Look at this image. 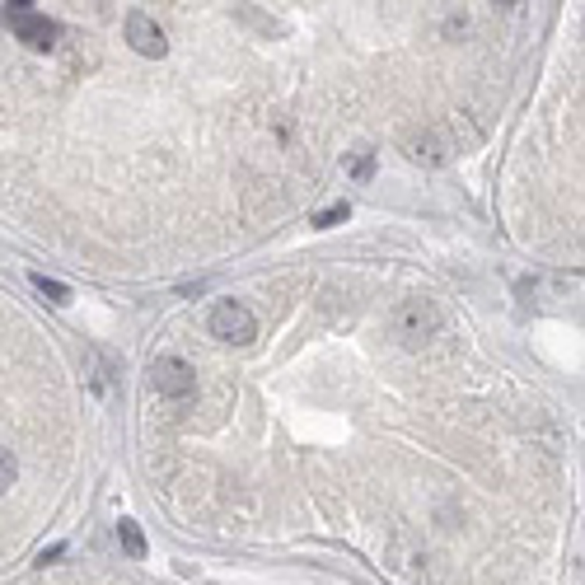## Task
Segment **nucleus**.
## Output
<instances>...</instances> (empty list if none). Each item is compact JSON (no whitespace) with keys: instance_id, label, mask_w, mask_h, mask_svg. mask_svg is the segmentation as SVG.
<instances>
[{"instance_id":"6","label":"nucleus","mask_w":585,"mask_h":585,"mask_svg":"<svg viewBox=\"0 0 585 585\" xmlns=\"http://www.w3.org/2000/svg\"><path fill=\"white\" fill-rule=\"evenodd\" d=\"M117 543H122V553H127V557H145V534H141V525H136V520H127V515H122L117 520Z\"/></svg>"},{"instance_id":"1","label":"nucleus","mask_w":585,"mask_h":585,"mask_svg":"<svg viewBox=\"0 0 585 585\" xmlns=\"http://www.w3.org/2000/svg\"><path fill=\"white\" fill-rule=\"evenodd\" d=\"M206 328H211L216 342H229V347H248L258 338V319L244 300H220L211 309V319H206Z\"/></svg>"},{"instance_id":"4","label":"nucleus","mask_w":585,"mask_h":585,"mask_svg":"<svg viewBox=\"0 0 585 585\" xmlns=\"http://www.w3.org/2000/svg\"><path fill=\"white\" fill-rule=\"evenodd\" d=\"M122 33H127V47H132V52L151 56V61H159L164 52H169V38H164V29L155 24L151 14H141V10H132V14H127Z\"/></svg>"},{"instance_id":"14","label":"nucleus","mask_w":585,"mask_h":585,"mask_svg":"<svg viewBox=\"0 0 585 585\" xmlns=\"http://www.w3.org/2000/svg\"><path fill=\"white\" fill-rule=\"evenodd\" d=\"M496 5H515V0H496Z\"/></svg>"},{"instance_id":"12","label":"nucleus","mask_w":585,"mask_h":585,"mask_svg":"<svg viewBox=\"0 0 585 585\" xmlns=\"http://www.w3.org/2000/svg\"><path fill=\"white\" fill-rule=\"evenodd\" d=\"M61 553H66V543H52V548H43V553H38V562H43V567H47V562H56Z\"/></svg>"},{"instance_id":"13","label":"nucleus","mask_w":585,"mask_h":585,"mask_svg":"<svg viewBox=\"0 0 585 585\" xmlns=\"http://www.w3.org/2000/svg\"><path fill=\"white\" fill-rule=\"evenodd\" d=\"M33 0H5V14H29Z\"/></svg>"},{"instance_id":"9","label":"nucleus","mask_w":585,"mask_h":585,"mask_svg":"<svg viewBox=\"0 0 585 585\" xmlns=\"http://www.w3.org/2000/svg\"><path fill=\"white\" fill-rule=\"evenodd\" d=\"M351 216V206L347 202H338V206H328V211H319L314 220H309V225H319V229H332V225H342Z\"/></svg>"},{"instance_id":"11","label":"nucleus","mask_w":585,"mask_h":585,"mask_svg":"<svg viewBox=\"0 0 585 585\" xmlns=\"http://www.w3.org/2000/svg\"><path fill=\"white\" fill-rule=\"evenodd\" d=\"M14 473H19V469H14V454L5 450V459H0V483H5V487H14Z\"/></svg>"},{"instance_id":"5","label":"nucleus","mask_w":585,"mask_h":585,"mask_svg":"<svg viewBox=\"0 0 585 585\" xmlns=\"http://www.w3.org/2000/svg\"><path fill=\"white\" fill-rule=\"evenodd\" d=\"M10 29H14V38L24 47H33V52H47L56 38H61V24L56 19H47V14H10Z\"/></svg>"},{"instance_id":"10","label":"nucleus","mask_w":585,"mask_h":585,"mask_svg":"<svg viewBox=\"0 0 585 585\" xmlns=\"http://www.w3.org/2000/svg\"><path fill=\"white\" fill-rule=\"evenodd\" d=\"M370 174H374V155H357V159H351V178L366 183Z\"/></svg>"},{"instance_id":"8","label":"nucleus","mask_w":585,"mask_h":585,"mask_svg":"<svg viewBox=\"0 0 585 585\" xmlns=\"http://www.w3.org/2000/svg\"><path fill=\"white\" fill-rule=\"evenodd\" d=\"M33 290H43V296L52 300V305H71V290L66 286H61V281H52V277H43V271H33Z\"/></svg>"},{"instance_id":"2","label":"nucleus","mask_w":585,"mask_h":585,"mask_svg":"<svg viewBox=\"0 0 585 585\" xmlns=\"http://www.w3.org/2000/svg\"><path fill=\"white\" fill-rule=\"evenodd\" d=\"M435 328H441V309L431 300H403L393 309V338L403 347H422L426 338H435Z\"/></svg>"},{"instance_id":"7","label":"nucleus","mask_w":585,"mask_h":585,"mask_svg":"<svg viewBox=\"0 0 585 585\" xmlns=\"http://www.w3.org/2000/svg\"><path fill=\"white\" fill-rule=\"evenodd\" d=\"M408 155H412L417 164H445V145L426 136V141H412V145H408Z\"/></svg>"},{"instance_id":"3","label":"nucleus","mask_w":585,"mask_h":585,"mask_svg":"<svg viewBox=\"0 0 585 585\" xmlns=\"http://www.w3.org/2000/svg\"><path fill=\"white\" fill-rule=\"evenodd\" d=\"M151 384L159 399H187V393L197 389V374L183 357H155L151 361Z\"/></svg>"}]
</instances>
